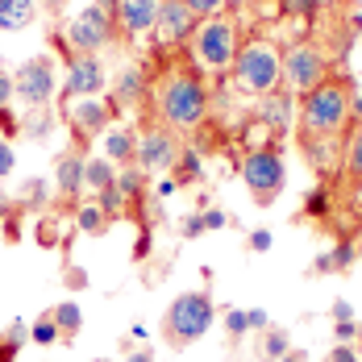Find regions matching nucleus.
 Segmentation results:
<instances>
[{
  "mask_svg": "<svg viewBox=\"0 0 362 362\" xmlns=\"http://www.w3.org/2000/svg\"><path fill=\"white\" fill-rule=\"evenodd\" d=\"M154 105L167 129L187 134V129H200L209 121V83L200 71H187L175 67L154 83Z\"/></svg>",
  "mask_w": 362,
  "mask_h": 362,
  "instance_id": "f257e3e1",
  "label": "nucleus"
},
{
  "mask_svg": "<svg viewBox=\"0 0 362 362\" xmlns=\"http://www.w3.org/2000/svg\"><path fill=\"white\" fill-rule=\"evenodd\" d=\"M350 96L354 92L341 79H325L321 88H313L300 100V134L308 142H333L350 121Z\"/></svg>",
  "mask_w": 362,
  "mask_h": 362,
  "instance_id": "f03ea898",
  "label": "nucleus"
},
{
  "mask_svg": "<svg viewBox=\"0 0 362 362\" xmlns=\"http://www.w3.org/2000/svg\"><path fill=\"white\" fill-rule=\"evenodd\" d=\"M229 71H233L242 92L262 100V96L284 88V50L275 42H267V37H250V42L238 46V59H233Z\"/></svg>",
  "mask_w": 362,
  "mask_h": 362,
  "instance_id": "7ed1b4c3",
  "label": "nucleus"
},
{
  "mask_svg": "<svg viewBox=\"0 0 362 362\" xmlns=\"http://www.w3.org/2000/svg\"><path fill=\"white\" fill-rule=\"evenodd\" d=\"M217 321V304L209 291H183L167 304L163 313V337L171 350H187L192 341H200Z\"/></svg>",
  "mask_w": 362,
  "mask_h": 362,
  "instance_id": "20e7f679",
  "label": "nucleus"
},
{
  "mask_svg": "<svg viewBox=\"0 0 362 362\" xmlns=\"http://www.w3.org/2000/svg\"><path fill=\"white\" fill-rule=\"evenodd\" d=\"M242 46V30L233 17H209L192 34V63L196 71H229Z\"/></svg>",
  "mask_w": 362,
  "mask_h": 362,
  "instance_id": "39448f33",
  "label": "nucleus"
},
{
  "mask_svg": "<svg viewBox=\"0 0 362 362\" xmlns=\"http://www.w3.org/2000/svg\"><path fill=\"white\" fill-rule=\"evenodd\" d=\"M242 180L250 187L254 204H262V209L275 204L279 192H284V183H288V167H284L279 146H258V150H250L242 158Z\"/></svg>",
  "mask_w": 362,
  "mask_h": 362,
  "instance_id": "423d86ee",
  "label": "nucleus"
},
{
  "mask_svg": "<svg viewBox=\"0 0 362 362\" xmlns=\"http://www.w3.org/2000/svg\"><path fill=\"white\" fill-rule=\"evenodd\" d=\"M329 79V54L317 42H291L284 50V88L291 96H308Z\"/></svg>",
  "mask_w": 362,
  "mask_h": 362,
  "instance_id": "0eeeda50",
  "label": "nucleus"
},
{
  "mask_svg": "<svg viewBox=\"0 0 362 362\" xmlns=\"http://www.w3.org/2000/svg\"><path fill=\"white\" fill-rule=\"evenodd\" d=\"M112 37H117V21H112V13L96 8V4L75 13L63 30V42L71 54H100L105 46H112Z\"/></svg>",
  "mask_w": 362,
  "mask_h": 362,
  "instance_id": "6e6552de",
  "label": "nucleus"
},
{
  "mask_svg": "<svg viewBox=\"0 0 362 362\" xmlns=\"http://www.w3.org/2000/svg\"><path fill=\"white\" fill-rule=\"evenodd\" d=\"M59 92V67L50 54H34L13 71V100H25L30 109H46Z\"/></svg>",
  "mask_w": 362,
  "mask_h": 362,
  "instance_id": "1a4fd4ad",
  "label": "nucleus"
},
{
  "mask_svg": "<svg viewBox=\"0 0 362 362\" xmlns=\"http://www.w3.org/2000/svg\"><path fill=\"white\" fill-rule=\"evenodd\" d=\"M180 154H183L180 134L167 129V125H150L138 138V167H142L146 175H171L175 163H180Z\"/></svg>",
  "mask_w": 362,
  "mask_h": 362,
  "instance_id": "9d476101",
  "label": "nucleus"
},
{
  "mask_svg": "<svg viewBox=\"0 0 362 362\" xmlns=\"http://www.w3.org/2000/svg\"><path fill=\"white\" fill-rule=\"evenodd\" d=\"M105 83H109V71H105L100 54H71V59H67V75H63V83H59L63 105L88 100V96H100Z\"/></svg>",
  "mask_w": 362,
  "mask_h": 362,
  "instance_id": "9b49d317",
  "label": "nucleus"
},
{
  "mask_svg": "<svg viewBox=\"0 0 362 362\" xmlns=\"http://www.w3.org/2000/svg\"><path fill=\"white\" fill-rule=\"evenodd\" d=\"M63 112H67V121L75 125L79 142H88V138H100V134H109L112 129L117 105H112V100H100V96H88V100L63 105Z\"/></svg>",
  "mask_w": 362,
  "mask_h": 362,
  "instance_id": "f8f14e48",
  "label": "nucleus"
},
{
  "mask_svg": "<svg viewBox=\"0 0 362 362\" xmlns=\"http://www.w3.org/2000/svg\"><path fill=\"white\" fill-rule=\"evenodd\" d=\"M200 30V17L183 4V0H158V21H154V34L163 46H183L192 42V34Z\"/></svg>",
  "mask_w": 362,
  "mask_h": 362,
  "instance_id": "ddd939ff",
  "label": "nucleus"
},
{
  "mask_svg": "<svg viewBox=\"0 0 362 362\" xmlns=\"http://www.w3.org/2000/svg\"><path fill=\"white\" fill-rule=\"evenodd\" d=\"M117 34L125 42H138V37L154 34V21H158V0H117Z\"/></svg>",
  "mask_w": 362,
  "mask_h": 362,
  "instance_id": "4468645a",
  "label": "nucleus"
},
{
  "mask_svg": "<svg viewBox=\"0 0 362 362\" xmlns=\"http://www.w3.org/2000/svg\"><path fill=\"white\" fill-rule=\"evenodd\" d=\"M83 163H88V154L79 146H67L54 158V187H59V196H67V209H79L75 200L83 196Z\"/></svg>",
  "mask_w": 362,
  "mask_h": 362,
  "instance_id": "2eb2a0df",
  "label": "nucleus"
},
{
  "mask_svg": "<svg viewBox=\"0 0 362 362\" xmlns=\"http://www.w3.org/2000/svg\"><path fill=\"white\" fill-rule=\"evenodd\" d=\"M105 158L117 167H138V134L134 125H112L105 134Z\"/></svg>",
  "mask_w": 362,
  "mask_h": 362,
  "instance_id": "dca6fc26",
  "label": "nucleus"
},
{
  "mask_svg": "<svg viewBox=\"0 0 362 362\" xmlns=\"http://www.w3.org/2000/svg\"><path fill=\"white\" fill-rule=\"evenodd\" d=\"M291 112H296L291 92H271V96H262V105H258L262 125H267V129H275V134H288V129H291Z\"/></svg>",
  "mask_w": 362,
  "mask_h": 362,
  "instance_id": "f3484780",
  "label": "nucleus"
},
{
  "mask_svg": "<svg viewBox=\"0 0 362 362\" xmlns=\"http://www.w3.org/2000/svg\"><path fill=\"white\" fill-rule=\"evenodd\" d=\"M146 96V71L142 67H121V75H117V83H112V105L117 109H125V105H138Z\"/></svg>",
  "mask_w": 362,
  "mask_h": 362,
  "instance_id": "a211bd4d",
  "label": "nucleus"
},
{
  "mask_svg": "<svg viewBox=\"0 0 362 362\" xmlns=\"http://www.w3.org/2000/svg\"><path fill=\"white\" fill-rule=\"evenodd\" d=\"M37 21V4L34 0H0V30L4 34H21Z\"/></svg>",
  "mask_w": 362,
  "mask_h": 362,
  "instance_id": "6ab92c4d",
  "label": "nucleus"
},
{
  "mask_svg": "<svg viewBox=\"0 0 362 362\" xmlns=\"http://www.w3.org/2000/svg\"><path fill=\"white\" fill-rule=\"evenodd\" d=\"M354 262H358V246H354L350 238H341V242H333V250H329V254L317 258V267H313V271H317V275H329V271H350Z\"/></svg>",
  "mask_w": 362,
  "mask_h": 362,
  "instance_id": "aec40b11",
  "label": "nucleus"
},
{
  "mask_svg": "<svg viewBox=\"0 0 362 362\" xmlns=\"http://www.w3.org/2000/svg\"><path fill=\"white\" fill-rule=\"evenodd\" d=\"M117 163H109V158H100V154H88V163H83V187H92V192H105V187H112L117 183Z\"/></svg>",
  "mask_w": 362,
  "mask_h": 362,
  "instance_id": "412c9836",
  "label": "nucleus"
},
{
  "mask_svg": "<svg viewBox=\"0 0 362 362\" xmlns=\"http://www.w3.org/2000/svg\"><path fill=\"white\" fill-rule=\"evenodd\" d=\"M109 225H112V217L100 213V204H96V200H88V204H79V209H75V229H79V233H88V238H105V233H109Z\"/></svg>",
  "mask_w": 362,
  "mask_h": 362,
  "instance_id": "4be33fe9",
  "label": "nucleus"
},
{
  "mask_svg": "<svg viewBox=\"0 0 362 362\" xmlns=\"http://www.w3.org/2000/svg\"><path fill=\"white\" fill-rule=\"evenodd\" d=\"M17 204H21L25 213H42V209L50 204V183L46 180H25L21 192H17Z\"/></svg>",
  "mask_w": 362,
  "mask_h": 362,
  "instance_id": "5701e85b",
  "label": "nucleus"
},
{
  "mask_svg": "<svg viewBox=\"0 0 362 362\" xmlns=\"http://www.w3.org/2000/svg\"><path fill=\"white\" fill-rule=\"evenodd\" d=\"M50 317H54V325H59V333H63L67 341H71L75 333L83 329V313H79V304H75V300H63V304H54V308H50Z\"/></svg>",
  "mask_w": 362,
  "mask_h": 362,
  "instance_id": "b1692460",
  "label": "nucleus"
},
{
  "mask_svg": "<svg viewBox=\"0 0 362 362\" xmlns=\"http://www.w3.org/2000/svg\"><path fill=\"white\" fill-rule=\"evenodd\" d=\"M25 341H30V325L25 321H13V325L0 333V362H17Z\"/></svg>",
  "mask_w": 362,
  "mask_h": 362,
  "instance_id": "393cba45",
  "label": "nucleus"
},
{
  "mask_svg": "<svg viewBox=\"0 0 362 362\" xmlns=\"http://www.w3.org/2000/svg\"><path fill=\"white\" fill-rule=\"evenodd\" d=\"M288 350H291L288 329H262V337H258V354H262V358H267V362H279Z\"/></svg>",
  "mask_w": 362,
  "mask_h": 362,
  "instance_id": "a878e982",
  "label": "nucleus"
},
{
  "mask_svg": "<svg viewBox=\"0 0 362 362\" xmlns=\"http://www.w3.org/2000/svg\"><path fill=\"white\" fill-rule=\"evenodd\" d=\"M171 175H175V183H180V187H192V183H200V180H204V163H200V154H196V150H183Z\"/></svg>",
  "mask_w": 362,
  "mask_h": 362,
  "instance_id": "bb28decb",
  "label": "nucleus"
},
{
  "mask_svg": "<svg viewBox=\"0 0 362 362\" xmlns=\"http://www.w3.org/2000/svg\"><path fill=\"white\" fill-rule=\"evenodd\" d=\"M308 221H325L333 217V192L329 187H313L308 196H304V209H300Z\"/></svg>",
  "mask_w": 362,
  "mask_h": 362,
  "instance_id": "cd10ccee",
  "label": "nucleus"
},
{
  "mask_svg": "<svg viewBox=\"0 0 362 362\" xmlns=\"http://www.w3.org/2000/svg\"><path fill=\"white\" fill-rule=\"evenodd\" d=\"M341 167L354 183H362V125L346 138V154H341Z\"/></svg>",
  "mask_w": 362,
  "mask_h": 362,
  "instance_id": "c85d7f7f",
  "label": "nucleus"
},
{
  "mask_svg": "<svg viewBox=\"0 0 362 362\" xmlns=\"http://www.w3.org/2000/svg\"><path fill=\"white\" fill-rule=\"evenodd\" d=\"M142 187H146V171L142 167H121V171H117V192H121L129 204L142 196Z\"/></svg>",
  "mask_w": 362,
  "mask_h": 362,
  "instance_id": "c756f323",
  "label": "nucleus"
},
{
  "mask_svg": "<svg viewBox=\"0 0 362 362\" xmlns=\"http://www.w3.org/2000/svg\"><path fill=\"white\" fill-rule=\"evenodd\" d=\"M50 125H54V117H50L46 109H34L25 121H21V134H25V138H34V142H46V138L54 134Z\"/></svg>",
  "mask_w": 362,
  "mask_h": 362,
  "instance_id": "7c9ffc66",
  "label": "nucleus"
},
{
  "mask_svg": "<svg viewBox=\"0 0 362 362\" xmlns=\"http://www.w3.org/2000/svg\"><path fill=\"white\" fill-rule=\"evenodd\" d=\"M30 341H34V346H54V341H63V333H59V325H54L50 313H42L34 325H30Z\"/></svg>",
  "mask_w": 362,
  "mask_h": 362,
  "instance_id": "2f4dec72",
  "label": "nucleus"
},
{
  "mask_svg": "<svg viewBox=\"0 0 362 362\" xmlns=\"http://www.w3.org/2000/svg\"><path fill=\"white\" fill-rule=\"evenodd\" d=\"M92 200H96V204H100V213H105V217H112V221H117L121 213H125V209H129V200L117 192V183H112V187H105V192H96Z\"/></svg>",
  "mask_w": 362,
  "mask_h": 362,
  "instance_id": "473e14b6",
  "label": "nucleus"
},
{
  "mask_svg": "<svg viewBox=\"0 0 362 362\" xmlns=\"http://www.w3.org/2000/svg\"><path fill=\"white\" fill-rule=\"evenodd\" d=\"M225 329H229V337H233V341H238V337H246V333H250L246 313H242V308H229V313H225Z\"/></svg>",
  "mask_w": 362,
  "mask_h": 362,
  "instance_id": "72a5a7b5",
  "label": "nucleus"
},
{
  "mask_svg": "<svg viewBox=\"0 0 362 362\" xmlns=\"http://www.w3.org/2000/svg\"><path fill=\"white\" fill-rule=\"evenodd\" d=\"M200 21H209V17H221V8H225V0H183Z\"/></svg>",
  "mask_w": 362,
  "mask_h": 362,
  "instance_id": "f704fd0d",
  "label": "nucleus"
},
{
  "mask_svg": "<svg viewBox=\"0 0 362 362\" xmlns=\"http://www.w3.org/2000/svg\"><path fill=\"white\" fill-rule=\"evenodd\" d=\"M333 337H337L341 346H350V341H358L362 337V325L358 321H333Z\"/></svg>",
  "mask_w": 362,
  "mask_h": 362,
  "instance_id": "c9c22d12",
  "label": "nucleus"
},
{
  "mask_svg": "<svg viewBox=\"0 0 362 362\" xmlns=\"http://www.w3.org/2000/svg\"><path fill=\"white\" fill-rule=\"evenodd\" d=\"M279 4H284V13H291V17H313L321 8V0H279Z\"/></svg>",
  "mask_w": 362,
  "mask_h": 362,
  "instance_id": "e433bc0d",
  "label": "nucleus"
},
{
  "mask_svg": "<svg viewBox=\"0 0 362 362\" xmlns=\"http://www.w3.org/2000/svg\"><path fill=\"white\" fill-rule=\"evenodd\" d=\"M246 246H250L254 254H267L271 246H275V238H271V229H250V238H246Z\"/></svg>",
  "mask_w": 362,
  "mask_h": 362,
  "instance_id": "4c0bfd02",
  "label": "nucleus"
},
{
  "mask_svg": "<svg viewBox=\"0 0 362 362\" xmlns=\"http://www.w3.org/2000/svg\"><path fill=\"white\" fill-rule=\"evenodd\" d=\"M17 167V154H13V142H0V180H8Z\"/></svg>",
  "mask_w": 362,
  "mask_h": 362,
  "instance_id": "58836bf2",
  "label": "nucleus"
},
{
  "mask_svg": "<svg viewBox=\"0 0 362 362\" xmlns=\"http://www.w3.org/2000/svg\"><path fill=\"white\" fill-rule=\"evenodd\" d=\"M8 105H13V71L0 67V109H8Z\"/></svg>",
  "mask_w": 362,
  "mask_h": 362,
  "instance_id": "ea45409f",
  "label": "nucleus"
},
{
  "mask_svg": "<svg viewBox=\"0 0 362 362\" xmlns=\"http://www.w3.org/2000/svg\"><path fill=\"white\" fill-rule=\"evenodd\" d=\"M200 217H204V233H209V229H225V225H229V217H225L221 209H200Z\"/></svg>",
  "mask_w": 362,
  "mask_h": 362,
  "instance_id": "a19ab883",
  "label": "nucleus"
},
{
  "mask_svg": "<svg viewBox=\"0 0 362 362\" xmlns=\"http://www.w3.org/2000/svg\"><path fill=\"white\" fill-rule=\"evenodd\" d=\"M180 233H183V238H200V233H204V217H200V213H192V217H183Z\"/></svg>",
  "mask_w": 362,
  "mask_h": 362,
  "instance_id": "79ce46f5",
  "label": "nucleus"
},
{
  "mask_svg": "<svg viewBox=\"0 0 362 362\" xmlns=\"http://www.w3.org/2000/svg\"><path fill=\"white\" fill-rule=\"evenodd\" d=\"M325 362H358V354H354V346H341V341H337L325 354Z\"/></svg>",
  "mask_w": 362,
  "mask_h": 362,
  "instance_id": "37998d69",
  "label": "nucleus"
},
{
  "mask_svg": "<svg viewBox=\"0 0 362 362\" xmlns=\"http://www.w3.org/2000/svg\"><path fill=\"white\" fill-rule=\"evenodd\" d=\"M63 279H67V288H88V271H79V267H67V271H63Z\"/></svg>",
  "mask_w": 362,
  "mask_h": 362,
  "instance_id": "c03bdc74",
  "label": "nucleus"
},
{
  "mask_svg": "<svg viewBox=\"0 0 362 362\" xmlns=\"http://www.w3.org/2000/svg\"><path fill=\"white\" fill-rule=\"evenodd\" d=\"M150 246H154V233H150V229H142V233H138V246H134V258L142 262L146 254H150Z\"/></svg>",
  "mask_w": 362,
  "mask_h": 362,
  "instance_id": "a18cd8bd",
  "label": "nucleus"
},
{
  "mask_svg": "<svg viewBox=\"0 0 362 362\" xmlns=\"http://www.w3.org/2000/svg\"><path fill=\"white\" fill-rule=\"evenodd\" d=\"M333 321H354V308L346 300H333Z\"/></svg>",
  "mask_w": 362,
  "mask_h": 362,
  "instance_id": "49530a36",
  "label": "nucleus"
},
{
  "mask_svg": "<svg viewBox=\"0 0 362 362\" xmlns=\"http://www.w3.org/2000/svg\"><path fill=\"white\" fill-rule=\"evenodd\" d=\"M246 321H250V329H271V321H267V313H262V308H250V313H246Z\"/></svg>",
  "mask_w": 362,
  "mask_h": 362,
  "instance_id": "de8ad7c7",
  "label": "nucleus"
},
{
  "mask_svg": "<svg viewBox=\"0 0 362 362\" xmlns=\"http://www.w3.org/2000/svg\"><path fill=\"white\" fill-rule=\"evenodd\" d=\"M175 192H180L175 175H163V180H158V196H175Z\"/></svg>",
  "mask_w": 362,
  "mask_h": 362,
  "instance_id": "09e8293b",
  "label": "nucleus"
},
{
  "mask_svg": "<svg viewBox=\"0 0 362 362\" xmlns=\"http://www.w3.org/2000/svg\"><path fill=\"white\" fill-rule=\"evenodd\" d=\"M34 4H37V8H50V13H63L71 0H34Z\"/></svg>",
  "mask_w": 362,
  "mask_h": 362,
  "instance_id": "8fccbe9b",
  "label": "nucleus"
},
{
  "mask_svg": "<svg viewBox=\"0 0 362 362\" xmlns=\"http://www.w3.org/2000/svg\"><path fill=\"white\" fill-rule=\"evenodd\" d=\"M350 117L362 125V92H354V96H350Z\"/></svg>",
  "mask_w": 362,
  "mask_h": 362,
  "instance_id": "3c124183",
  "label": "nucleus"
},
{
  "mask_svg": "<svg viewBox=\"0 0 362 362\" xmlns=\"http://www.w3.org/2000/svg\"><path fill=\"white\" fill-rule=\"evenodd\" d=\"M8 213H13V196H8V192L0 187V221L8 217Z\"/></svg>",
  "mask_w": 362,
  "mask_h": 362,
  "instance_id": "603ef678",
  "label": "nucleus"
},
{
  "mask_svg": "<svg viewBox=\"0 0 362 362\" xmlns=\"http://www.w3.org/2000/svg\"><path fill=\"white\" fill-rule=\"evenodd\" d=\"M279 362H308V354H304V350H288Z\"/></svg>",
  "mask_w": 362,
  "mask_h": 362,
  "instance_id": "864d4df0",
  "label": "nucleus"
},
{
  "mask_svg": "<svg viewBox=\"0 0 362 362\" xmlns=\"http://www.w3.org/2000/svg\"><path fill=\"white\" fill-rule=\"evenodd\" d=\"M125 362H154V354H150V350H134Z\"/></svg>",
  "mask_w": 362,
  "mask_h": 362,
  "instance_id": "5fc2aeb1",
  "label": "nucleus"
},
{
  "mask_svg": "<svg viewBox=\"0 0 362 362\" xmlns=\"http://www.w3.org/2000/svg\"><path fill=\"white\" fill-rule=\"evenodd\" d=\"M96 8H105V13H117V0H92Z\"/></svg>",
  "mask_w": 362,
  "mask_h": 362,
  "instance_id": "6e6d98bb",
  "label": "nucleus"
},
{
  "mask_svg": "<svg viewBox=\"0 0 362 362\" xmlns=\"http://www.w3.org/2000/svg\"><path fill=\"white\" fill-rule=\"evenodd\" d=\"M96 362H109V358H96Z\"/></svg>",
  "mask_w": 362,
  "mask_h": 362,
  "instance_id": "4d7b16f0",
  "label": "nucleus"
}]
</instances>
